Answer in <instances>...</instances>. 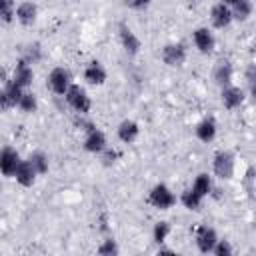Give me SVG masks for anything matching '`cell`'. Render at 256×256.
I'll list each match as a JSON object with an SVG mask.
<instances>
[{
  "instance_id": "20",
  "label": "cell",
  "mask_w": 256,
  "mask_h": 256,
  "mask_svg": "<svg viewBox=\"0 0 256 256\" xmlns=\"http://www.w3.org/2000/svg\"><path fill=\"white\" fill-rule=\"evenodd\" d=\"M36 16H38V4H34V2H20V4L16 6V20H18L22 26L34 24Z\"/></svg>"
},
{
  "instance_id": "34",
  "label": "cell",
  "mask_w": 256,
  "mask_h": 256,
  "mask_svg": "<svg viewBox=\"0 0 256 256\" xmlns=\"http://www.w3.org/2000/svg\"><path fill=\"white\" fill-rule=\"evenodd\" d=\"M156 256H180V254L174 252V250H170V248H160V250L156 252Z\"/></svg>"
},
{
  "instance_id": "28",
  "label": "cell",
  "mask_w": 256,
  "mask_h": 256,
  "mask_svg": "<svg viewBox=\"0 0 256 256\" xmlns=\"http://www.w3.org/2000/svg\"><path fill=\"white\" fill-rule=\"evenodd\" d=\"M16 2H12V0H2L0 2V18H2V22H12L14 18H16Z\"/></svg>"
},
{
  "instance_id": "8",
  "label": "cell",
  "mask_w": 256,
  "mask_h": 256,
  "mask_svg": "<svg viewBox=\"0 0 256 256\" xmlns=\"http://www.w3.org/2000/svg\"><path fill=\"white\" fill-rule=\"evenodd\" d=\"M234 22L228 2H216L210 6V24L216 30H224Z\"/></svg>"
},
{
  "instance_id": "13",
  "label": "cell",
  "mask_w": 256,
  "mask_h": 256,
  "mask_svg": "<svg viewBox=\"0 0 256 256\" xmlns=\"http://www.w3.org/2000/svg\"><path fill=\"white\" fill-rule=\"evenodd\" d=\"M12 80H14L22 90H28V88L32 86V82H34V70H32V66H30L24 58H20V60L16 62L14 72H12Z\"/></svg>"
},
{
  "instance_id": "25",
  "label": "cell",
  "mask_w": 256,
  "mask_h": 256,
  "mask_svg": "<svg viewBox=\"0 0 256 256\" xmlns=\"http://www.w3.org/2000/svg\"><path fill=\"white\" fill-rule=\"evenodd\" d=\"M118 254H120V246L112 236L104 238L96 248V256H118Z\"/></svg>"
},
{
  "instance_id": "2",
  "label": "cell",
  "mask_w": 256,
  "mask_h": 256,
  "mask_svg": "<svg viewBox=\"0 0 256 256\" xmlns=\"http://www.w3.org/2000/svg\"><path fill=\"white\" fill-rule=\"evenodd\" d=\"M46 84H48V88H50L52 94H56V96H66V92L70 90V86H72L74 82H72V74H70L68 68L56 66V68L50 70V74H48V78H46Z\"/></svg>"
},
{
  "instance_id": "24",
  "label": "cell",
  "mask_w": 256,
  "mask_h": 256,
  "mask_svg": "<svg viewBox=\"0 0 256 256\" xmlns=\"http://www.w3.org/2000/svg\"><path fill=\"white\" fill-rule=\"evenodd\" d=\"M28 160H30V164L34 166V170L38 172V176H42V174H46L48 172V156L42 152V150H34L30 156H28Z\"/></svg>"
},
{
  "instance_id": "16",
  "label": "cell",
  "mask_w": 256,
  "mask_h": 256,
  "mask_svg": "<svg viewBox=\"0 0 256 256\" xmlns=\"http://www.w3.org/2000/svg\"><path fill=\"white\" fill-rule=\"evenodd\" d=\"M106 78H108L106 68H104L98 60H92V62L86 64V68H84V80H86L88 84H92V86H102V84L106 82Z\"/></svg>"
},
{
  "instance_id": "12",
  "label": "cell",
  "mask_w": 256,
  "mask_h": 256,
  "mask_svg": "<svg viewBox=\"0 0 256 256\" xmlns=\"http://www.w3.org/2000/svg\"><path fill=\"white\" fill-rule=\"evenodd\" d=\"M84 150L86 152H90V154H102L106 148H108V140H106V134L96 126L94 130H90V132H86L84 134Z\"/></svg>"
},
{
  "instance_id": "26",
  "label": "cell",
  "mask_w": 256,
  "mask_h": 256,
  "mask_svg": "<svg viewBox=\"0 0 256 256\" xmlns=\"http://www.w3.org/2000/svg\"><path fill=\"white\" fill-rule=\"evenodd\" d=\"M170 232H172L170 222L160 220V222H156V224H154V228H152V240H154L156 244H164V242H166V238L170 236Z\"/></svg>"
},
{
  "instance_id": "35",
  "label": "cell",
  "mask_w": 256,
  "mask_h": 256,
  "mask_svg": "<svg viewBox=\"0 0 256 256\" xmlns=\"http://www.w3.org/2000/svg\"><path fill=\"white\" fill-rule=\"evenodd\" d=\"M250 98H252V102L256 104V86H252V88H250Z\"/></svg>"
},
{
  "instance_id": "19",
  "label": "cell",
  "mask_w": 256,
  "mask_h": 256,
  "mask_svg": "<svg viewBox=\"0 0 256 256\" xmlns=\"http://www.w3.org/2000/svg\"><path fill=\"white\" fill-rule=\"evenodd\" d=\"M216 132H218V126H216V122H214L212 118H204V120H200V122L196 124V128H194L196 138H198L200 142H204V144L212 142V140L216 138Z\"/></svg>"
},
{
  "instance_id": "9",
  "label": "cell",
  "mask_w": 256,
  "mask_h": 256,
  "mask_svg": "<svg viewBox=\"0 0 256 256\" xmlns=\"http://www.w3.org/2000/svg\"><path fill=\"white\" fill-rule=\"evenodd\" d=\"M20 162H22V158H20L16 148H12V146L2 148V152H0V170H2L4 178H14Z\"/></svg>"
},
{
  "instance_id": "30",
  "label": "cell",
  "mask_w": 256,
  "mask_h": 256,
  "mask_svg": "<svg viewBox=\"0 0 256 256\" xmlns=\"http://www.w3.org/2000/svg\"><path fill=\"white\" fill-rule=\"evenodd\" d=\"M212 254L214 256H234V248H232V244L228 240H220Z\"/></svg>"
},
{
  "instance_id": "22",
  "label": "cell",
  "mask_w": 256,
  "mask_h": 256,
  "mask_svg": "<svg viewBox=\"0 0 256 256\" xmlns=\"http://www.w3.org/2000/svg\"><path fill=\"white\" fill-rule=\"evenodd\" d=\"M198 196H202V198H208L210 194H212V176L210 174H206V172H200L196 178H194V182H192V186H190Z\"/></svg>"
},
{
  "instance_id": "31",
  "label": "cell",
  "mask_w": 256,
  "mask_h": 256,
  "mask_svg": "<svg viewBox=\"0 0 256 256\" xmlns=\"http://www.w3.org/2000/svg\"><path fill=\"white\" fill-rule=\"evenodd\" d=\"M116 158H118V152H116L114 148H110V146L100 154V160H102V164H104V166L114 164V162H116Z\"/></svg>"
},
{
  "instance_id": "29",
  "label": "cell",
  "mask_w": 256,
  "mask_h": 256,
  "mask_svg": "<svg viewBox=\"0 0 256 256\" xmlns=\"http://www.w3.org/2000/svg\"><path fill=\"white\" fill-rule=\"evenodd\" d=\"M30 66L32 64H36L40 58H42V48H40V44H30L28 48H26V52H24V56H22Z\"/></svg>"
},
{
  "instance_id": "21",
  "label": "cell",
  "mask_w": 256,
  "mask_h": 256,
  "mask_svg": "<svg viewBox=\"0 0 256 256\" xmlns=\"http://www.w3.org/2000/svg\"><path fill=\"white\" fill-rule=\"evenodd\" d=\"M228 6L232 12V18L238 22L248 20L252 16V10H254V4L250 0H232V2H228Z\"/></svg>"
},
{
  "instance_id": "17",
  "label": "cell",
  "mask_w": 256,
  "mask_h": 256,
  "mask_svg": "<svg viewBox=\"0 0 256 256\" xmlns=\"http://www.w3.org/2000/svg\"><path fill=\"white\" fill-rule=\"evenodd\" d=\"M232 76H234V68H232V64H230L228 60H218L216 66H214V70H212V78H214V82H216L218 86L226 88V86L232 84Z\"/></svg>"
},
{
  "instance_id": "27",
  "label": "cell",
  "mask_w": 256,
  "mask_h": 256,
  "mask_svg": "<svg viewBox=\"0 0 256 256\" xmlns=\"http://www.w3.org/2000/svg\"><path fill=\"white\" fill-rule=\"evenodd\" d=\"M18 110L24 112V114H32V112H36V110H38V98H36V94L30 92V90H26L24 96L20 98Z\"/></svg>"
},
{
  "instance_id": "15",
  "label": "cell",
  "mask_w": 256,
  "mask_h": 256,
  "mask_svg": "<svg viewBox=\"0 0 256 256\" xmlns=\"http://www.w3.org/2000/svg\"><path fill=\"white\" fill-rule=\"evenodd\" d=\"M116 136H118L120 142L132 144V142H136L138 136H140V124H138L136 120H132V118H124V120L118 124V128H116Z\"/></svg>"
},
{
  "instance_id": "3",
  "label": "cell",
  "mask_w": 256,
  "mask_h": 256,
  "mask_svg": "<svg viewBox=\"0 0 256 256\" xmlns=\"http://www.w3.org/2000/svg\"><path fill=\"white\" fill-rule=\"evenodd\" d=\"M212 172L220 180H230L236 172V156L230 150H220L214 154L212 160Z\"/></svg>"
},
{
  "instance_id": "11",
  "label": "cell",
  "mask_w": 256,
  "mask_h": 256,
  "mask_svg": "<svg viewBox=\"0 0 256 256\" xmlns=\"http://www.w3.org/2000/svg\"><path fill=\"white\" fill-rule=\"evenodd\" d=\"M118 38H120V44H122V48H124V52L128 56H136L140 52L142 42H140V38L136 36V32L128 24H120L118 26Z\"/></svg>"
},
{
  "instance_id": "10",
  "label": "cell",
  "mask_w": 256,
  "mask_h": 256,
  "mask_svg": "<svg viewBox=\"0 0 256 256\" xmlns=\"http://www.w3.org/2000/svg\"><path fill=\"white\" fill-rule=\"evenodd\" d=\"M192 42H194V48L200 52V54H210L216 46V38H214V32L208 28V26H198L194 32H192Z\"/></svg>"
},
{
  "instance_id": "1",
  "label": "cell",
  "mask_w": 256,
  "mask_h": 256,
  "mask_svg": "<svg viewBox=\"0 0 256 256\" xmlns=\"http://www.w3.org/2000/svg\"><path fill=\"white\" fill-rule=\"evenodd\" d=\"M64 100H66V104L78 114V116H86L90 110H92V98L88 96V92L80 86V84H72L70 86V90L66 92V96H64Z\"/></svg>"
},
{
  "instance_id": "6",
  "label": "cell",
  "mask_w": 256,
  "mask_h": 256,
  "mask_svg": "<svg viewBox=\"0 0 256 256\" xmlns=\"http://www.w3.org/2000/svg\"><path fill=\"white\" fill-rule=\"evenodd\" d=\"M26 90H22L12 78L10 80H4V86H2V92H0V108L6 112L10 108H18L20 104V98L24 96Z\"/></svg>"
},
{
  "instance_id": "4",
  "label": "cell",
  "mask_w": 256,
  "mask_h": 256,
  "mask_svg": "<svg viewBox=\"0 0 256 256\" xmlns=\"http://www.w3.org/2000/svg\"><path fill=\"white\" fill-rule=\"evenodd\" d=\"M176 194L172 192V188L170 186H166V184H154L152 188H150V192H148V204L150 206H154L156 210H168V208H172L174 204H176Z\"/></svg>"
},
{
  "instance_id": "14",
  "label": "cell",
  "mask_w": 256,
  "mask_h": 256,
  "mask_svg": "<svg viewBox=\"0 0 256 256\" xmlns=\"http://www.w3.org/2000/svg\"><path fill=\"white\" fill-rule=\"evenodd\" d=\"M244 98H246L244 90H242L240 86H234V84L222 88V92H220V100H222V106H224L226 110H236V108H240L242 102H244Z\"/></svg>"
},
{
  "instance_id": "32",
  "label": "cell",
  "mask_w": 256,
  "mask_h": 256,
  "mask_svg": "<svg viewBox=\"0 0 256 256\" xmlns=\"http://www.w3.org/2000/svg\"><path fill=\"white\" fill-rule=\"evenodd\" d=\"M244 78H246V82H248V86H250V88H252V86H256V64H250V66L246 68Z\"/></svg>"
},
{
  "instance_id": "5",
  "label": "cell",
  "mask_w": 256,
  "mask_h": 256,
  "mask_svg": "<svg viewBox=\"0 0 256 256\" xmlns=\"http://www.w3.org/2000/svg\"><path fill=\"white\" fill-rule=\"evenodd\" d=\"M194 242H196V248L202 254H212L214 248H216V244L220 242V238H218V234H216V230L212 226L202 224L194 232Z\"/></svg>"
},
{
  "instance_id": "18",
  "label": "cell",
  "mask_w": 256,
  "mask_h": 256,
  "mask_svg": "<svg viewBox=\"0 0 256 256\" xmlns=\"http://www.w3.org/2000/svg\"><path fill=\"white\" fill-rule=\"evenodd\" d=\"M36 178H38V172L34 170V166L30 164V160H28V158L22 160L20 166H18V170H16V174H14V180H16L20 186L30 188V186H34Z\"/></svg>"
},
{
  "instance_id": "33",
  "label": "cell",
  "mask_w": 256,
  "mask_h": 256,
  "mask_svg": "<svg viewBox=\"0 0 256 256\" xmlns=\"http://www.w3.org/2000/svg\"><path fill=\"white\" fill-rule=\"evenodd\" d=\"M126 6L132 8V10H144V8L150 6V2H146V0H132V2H126Z\"/></svg>"
},
{
  "instance_id": "7",
  "label": "cell",
  "mask_w": 256,
  "mask_h": 256,
  "mask_svg": "<svg viewBox=\"0 0 256 256\" xmlns=\"http://www.w3.org/2000/svg\"><path fill=\"white\" fill-rule=\"evenodd\" d=\"M160 56H162V62H164L166 66L178 68V66H182V64L186 62L188 52H186V46H184L182 42H168V44L162 48Z\"/></svg>"
},
{
  "instance_id": "23",
  "label": "cell",
  "mask_w": 256,
  "mask_h": 256,
  "mask_svg": "<svg viewBox=\"0 0 256 256\" xmlns=\"http://www.w3.org/2000/svg\"><path fill=\"white\" fill-rule=\"evenodd\" d=\"M180 204L186 208V210H190V212H198L200 208H202V204H204V198L202 196H198L192 188H186L182 194H180Z\"/></svg>"
}]
</instances>
